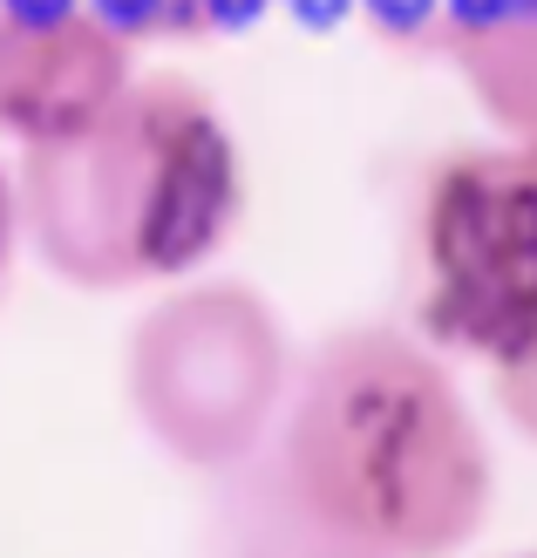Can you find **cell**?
Returning a JSON list of instances; mask_svg holds the SVG:
<instances>
[{"label": "cell", "instance_id": "obj_1", "mask_svg": "<svg viewBox=\"0 0 537 558\" xmlns=\"http://www.w3.org/2000/svg\"><path fill=\"white\" fill-rule=\"evenodd\" d=\"M272 505L320 551L429 558L476 532L490 450L429 348L394 327H347L286 388Z\"/></svg>", "mask_w": 537, "mask_h": 558}, {"label": "cell", "instance_id": "obj_2", "mask_svg": "<svg viewBox=\"0 0 537 558\" xmlns=\"http://www.w3.org/2000/svg\"><path fill=\"white\" fill-rule=\"evenodd\" d=\"M21 232L69 287L117 293L184 279L232 239L245 171L232 123L191 75H130V89L54 144L21 150Z\"/></svg>", "mask_w": 537, "mask_h": 558}, {"label": "cell", "instance_id": "obj_3", "mask_svg": "<svg viewBox=\"0 0 537 558\" xmlns=\"http://www.w3.org/2000/svg\"><path fill=\"white\" fill-rule=\"evenodd\" d=\"M123 388L136 423L178 463L224 470L266 442L286 409V333L272 306L239 279H205L157 300L130 333Z\"/></svg>", "mask_w": 537, "mask_h": 558}, {"label": "cell", "instance_id": "obj_4", "mask_svg": "<svg viewBox=\"0 0 537 558\" xmlns=\"http://www.w3.org/2000/svg\"><path fill=\"white\" fill-rule=\"evenodd\" d=\"M422 327L490 368L537 348V157L456 150L422 191Z\"/></svg>", "mask_w": 537, "mask_h": 558}, {"label": "cell", "instance_id": "obj_5", "mask_svg": "<svg viewBox=\"0 0 537 558\" xmlns=\"http://www.w3.org/2000/svg\"><path fill=\"white\" fill-rule=\"evenodd\" d=\"M136 75V41L96 0H0V136L54 144L96 123Z\"/></svg>", "mask_w": 537, "mask_h": 558}, {"label": "cell", "instance_id": "obj_6", "mask_svg": "<svg viewBox=\"0 0 537 558\" xmlns=\"http://www.w3.org/2000/svg\"><path fill=\"white\" fill-rule=\"evenodd\" d=\"M442 62L503 130L537 123V0H449Z\"/></svg>", "mask_w": 537, "mask_h": 558}, {"label": "cell", "instance_id": "obj_7", "mask_svg": "<svg viewBox=\"0 0 537 558\" xmlns=\"http://www.w3.org/2000/svg\"><path fill=\"white\" fill-rule=\"evenodd\" d=\"M96 8L130 41H211V35L259 21L272 0H96Z\"/></svg>", "mask_w": 537, "mask_h": 558}, {"label": "cell", "instance_id": "obj_8", "mask_svg": "<svg viewBox=\"0 0 537 558\" xmlns=\"http://www.w3.org/2000/svg\"><path fill=\"white\" fill-rule=\"evenodd\" d=\"M367 14L381 41L408 48V54H442V21H449V0H354Z\"/></svg>", "mask_w": 537, "mask_h": 558}, {"label": "cell", "instance_id": "obj_9", "mask_svg": "<svg viewBox=\"0 0 537 558\" xmlns=\"http://www.w3.org/2000/svg\"><path fill=\"white\" fill-rule=\"evenodd\" d=\"M497 388H503V402H511L517 423L537 429V348L517 354V361H503V368H497Z\"/></svg>", "mask_w": 537, "mask_h": 558}, {"label": "cell", "instance_id": "obj_10", "mask_svg": "<svg viewBox=\"0 0 537 558\" xmlns=\"http://www.w3.org/2000/svg\"><path fill=\"white\" fill-rule=\"evenodd\" d=\"M21 184L14 171L0 163V293H8V279H14V253H21Z\"/></svg>", "mask_w": 537, "mask_h": 558}]
</instances>
